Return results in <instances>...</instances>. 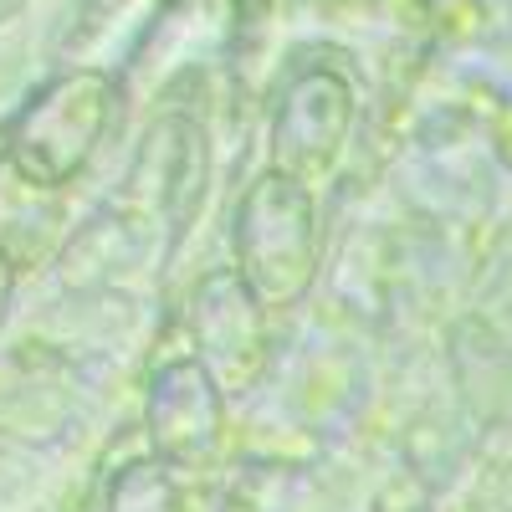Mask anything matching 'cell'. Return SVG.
Returning <instances> with one entry per match:
<instances>
[{"label": "cell", "mask_w": 512, "mask_h": 512, "mask_svg": "<svg viewBox=\"0 0 512 512\" xmlns=\"http://www.w3.org/2000/svg\"><path fill=\"white\" fill-rule=\"evenodd\" d=\"M246 292L262 308H292L303 303L313 277H318V210L313 195L272 175L251 185L236 216V267H231Z\"/></svg>", "instance_id": "obj_1"}, {"label": "cell", "mask_w": 512, "mask_h": 512, "mask_svg": "<svg viewBox=\"0 0 512 512\" xmlns=\"http://www.w3.org/2000/svg\"><path fill=\"white\" fill-rule=\"evenodd\" d=\"M262 303L246 292L236 272H210L190 303V338L195 364L216 379L221 395L251 390L267 369V323Z\"/></svg>", "instance_id": "obj_2"}, {"label": "cell", "mask_w": 512, "mask_h": 512, "mask_svg": "<svg viewBox=\"0 0 512 512\" xmlns=\"http://www.w3.org/2000/svg\"><path fill=\"white\" fill-rule=\"evenodd\" d=\"M149 441L169 472H200L226 451V395L195 359L164 364L149 384Z\"/></svg>", "instance_id": "obj_3"}, {"label": "cell", "mask_w": 512, "mask_h": 512, "mask_svg": "<svg viewBox=\"0 0 512 512\" xmlns=\"http://www.w3.org/2000/svg\"><path fill=\"white\" fill-rule=\"evenodd\" d=\"M93 93H98L93 82H67V88H57L47 103H36L26 113L11 144V159L26 180L62 185L77 175V164L93 154L98 123H103V103Z\"/></svg>", "instance_id": "obj_4"}, {"label": "cell", "mask_w": 512, "mask_h": 512, "mask_svg": "<svg viewBox=\"0 0 512 512\" xmlns=\"http://www.w3.org/2000/svg\"><path fill=\"white\" fill-rule=\"evenodd\" d=\"M103 512H195V507L164 461H128L108 487Z\"/></svg>", "instance_id": "obj_5"}, {"label": "cell", "mask_w": 512, "mask_h": 512, "mask_svg": "<svg viewBox=\"0 0 512 512\" xmlns=\"http://www.w3.org/2000/svg\"><path fill=\"white\" fill-rule=\"evenodd\" d=\"M11 282H16V267L0 256V323H6V308H11Z\"/></svg>", "instance_id": "obj_6"}]
</instances>
